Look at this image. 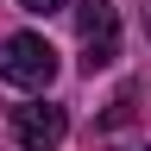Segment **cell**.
<instances>
[{"label": "cell", "instance_id": "6da1fadb", "mask_svg": "<svg viewBox=\"0 0 151 151\" xmlns=\"http://www.w3.org/2000/svg\"><path fill=\"white\" fill-rule=\"evenodd\" d=\"M0 82H13V88H50L57 82V50L44 44L38 32H13V38H0Z\"/></svg>", "mask_w": 151, "mask_h": 151}, {"label": "cell", "instance_id": "7a4b0ae2", "mask_svg": "<svg viewBox=\"0 0 151 151\" xmlns=\"http://www.w3.org/2000/svg\"><path fill=\"white\" fill-rule=\"evenodd\" d=\"M76 32H82V69H107L120 57V13L113 0H76Z\"/></svg>", "mask_w": 151, "mask_h": 151}, {"label": "cell", "instance_id": "3957f363", "mask_svg": "<svg viewBox=\"0 0 151 151\" xmlns=\"http://www.w3.org/2000/svg\"><path fill=\"white\" fill-rule=\"evenodd\" d=\"M13 139L25 145V151H63L69 113L57 107V101H25V107H13Z\"/></svg>", "mask_w": 151, "mask_h": 151}, {"label": "cell", "instance_id": "277c9868", "mask_svg": "<svg viewBox=\"0 0 151 151\" xmlns=\"http://www.w3.org/2000/svg\"><path fill=\"white\" fill-rule=\"evenodd\" d=\"M19 6H25V13H44V19H50V13H63L69 0H19Z\"/></svg>", "mask_w": 151, "mask_h": 151}, {"label": "cell", "instance_id": "5b68a950", "mask_svg": "<svg viewBox=\"0 0 151 151\" xmlns=\"http://www.w3.org/2000/svg\"><path fill=\"white\" fill-rule=\"evenodd\" d=\"M145 32H151V0H145Z\"/></svg>", "mask_w": 151, "mask_h": 151}, {"label": "cell", "instance_id": "8992f818", "mask_svg": "<svg viewBox=\"0 0 151 151\" xmlns=\"http://www.w3.org/2000/svg\"><path fill=\"white\" fill-rule=\"evenodd\" d=\"M120 151H151V145H120Z\"/></svg>", "mask_w": 151, "mask_h": 151}]
</instances>
